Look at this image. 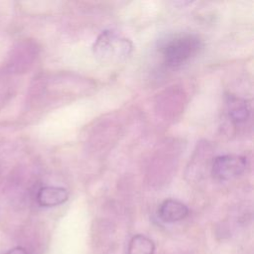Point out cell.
<instances>
[{"instance_id": "cell-2", "label": "cell", "mask_w": 254, "mask_h": 254, "mask_svg": "<svg viewBox=\"0 0 254 254\" xmlns=\"http://www.w3.org/2000/svg\"><path fill=\"white\" fill-rule=\"evenodd\" d=\"M202 43L194 34H179L168 39L162 46L165 63L172 67L180 66L194 57Z\"/></svg>"}, {"instance_id": "cell-6", "label": "cell", "mask_w": 254, "mask_h": 254, "mask_svg": "<svg viewBox=\"0 0 254 254\" xmlns=\"http://www.w3.org/2000/svg\"><path fill=\"white\" fill-rule=\"evenodd\" d=\"M228 113L231 120L235 123H241L247 120L249 116V108L247 102L239 97L230 96L227 101Z\"/></svg>"}, {"instance_id": "cell-3", "label": "cell", "mask_w": 254, "mask_h": 254, "mask_svg": "<svg viewBox=\"0 0 254 254\" xmlns=\"http://www.w3.org/2000/svg\"><path fill=\"white\" fill-rule=\"evenodd\" d=\"M247 167V161L240 155H221L213 160L211 174L220 181H228L237 178L244 173Z\"/></svg>"}, {"instance_id": "cell-1", "label": "cell", "mask_w": 254, "mask_h": 254, "mask_svg": "<svg viewBox=\"0 0 254 254\" xmlns=\"http://www.w3.org/2000/svg\"><path fill=\"white\" fill-rule=\"evenodd\" d=\"M131 41L113 30L102 31L93 43V54L101 63H117L125 60L132 52Z\"/></svg>"}, {"instance_id": "cell-5", "label": "cell", "mask_w": 254, "mask_h": 254, "mask_svg": "<svg viewBox=\"0 0 254 254\" xmlns=\"http://www.w3.org/2000/svg\"><path fill=\"white\" fill-rule=\"evenodd\" d=\"M36 198L41 206L51 207L65 202L68 198V192L62 187L46 186L38 190Z\"/></svg>"}, {"instance_id": "cell-4", "label": "cell", "mask_w": 254, "mask_h": 254, "mask_svg": "<svg viewBox=\"0 0 254 254\" xmlns=\"http://www.w3.org/2000/svg\"><path fill=\"white\" fill-rule=\"evenodd\" d=\"M189 214L188 206L180 200L168 198L164 200L158 209V215L164 222H177Z\"/></svg>"}, {"instance_id": "cell-7", "label": "cell", "mask_w": 254, "mask_h": 254, "mask_svg": "<svg viewBox=\"0 0 254 254\" xmlns=\"http://www.w3.org/2000/svg\"><path fill=\"white\" fill-rule=\"evenodd\" d=\"M154 252L153 241L142 234H137L131 238L127 250V254H154Z\"/></svg>"}, {"instance_id": "cell-8", "label": "cell", "mask_w": 254, "mask_h": 254, "mask_svg": "<svg viewBox=\"0 0 254 254\" xmlns=\"http://www.w3.org/2000/svg\"><path fill=\"white\" fill-rule=\"evenodd\" d=\"M5 254H28V253H27V251H26V249L24 247L17 246V247H14V248L10 249Z\"/></svg>"}]
</instances>
